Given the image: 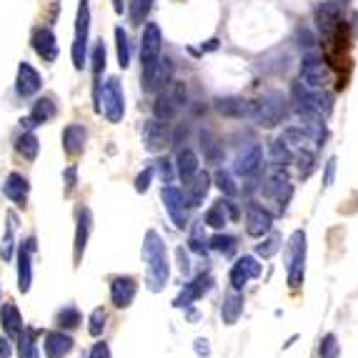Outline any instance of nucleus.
I'll use <instances>...</instances> for the list:
<instances>
[{"label": "nucleus", "instance_id": "42", "mask_svg": "<svg viewBox=\"0 0 358 358\" xmlns=\"http://www.w3.org/2000/svg\"><path fill=\"white\" fill-rule=\"evenodd\" d=\"M203 228H206L203 220L196 223L193 231H191V238H188V248H191L193 253H198V255H203L208 251V241H206V235H203Z\"/></svg>", "mask_w": 358, "mask_h": 358}, {"label": "nucleus", "instance_id": "17", "mask_svg": "<svg viewBox=\"0 0 358 358\" xmlns=\"http://www.w3.org/2000/svg\"><path fill=\"white\" fill-rule=\"evenodd\" d=\"M271 228H273V215L268 208L251 203L246 211V233L253 238H263L266 233H271Z\"/></svg>", "mask_w": 358, "mask_h": 358}, {"label": "nucleus", "instance_id": "48", "mask_svg": "<svg viewBox=\"0 0 358 358\" xmlns=\"http://www.w3.org/2000/svg\"><path fill=\"white\" fill-rule=\"evenodd\" d=\"M13 228H15V215H10V226H8V233L0 243V255L3 261H10L13 258Z\"/></svg>", "mask_w": 358, "mask_h": 358}, {"label": "nucleus", "instance_id": "25", "mask_svg": "<svg viewBox=\"0 0 358 358\" xmlns=\"http://www.w3.org/2000/svg\"><path fill=\"white\" fill-rule=\"evenodd\" d=\"M211 183H213V178L208 176L206 171H198L196 173V178L188 183V193H186V200H188V206L191 208H198L203 206V200H206L208 191H211Z\"/></svg>", "mask_w": 358, "mask_h": 358}, {"label": "nucleus", "instance_id": "56", "mask_svg": "<svg viewBox=\"0 0 358 358\" xmlns=\"http://www.w3.org/2000/svg\"><path fill=\"white\" fill-rule=\"evenodd\" d=\"M65 180H68V191L76 186V168H68V171H65Z\"/></svg>", "mask_w": 358, "mask_h": 358}, {"label": "nucleus", "instance_id": "50", "mask_svg": "<svg viewBox=\"0 0 358 358\" xmlns=\"http://www.w3.org/2000/svg\"><path fill=\"white\" fill-rule=\"evenodd\" d=\"M153 173H156V168H153V165H148L143 173H138V176H136V191L138 193H145L148 188H151Z\"/></svg>", "mask_w": 358, "mask_h": 358}, {"label": "nucleus", "instance_id": "16", "mask_svg": "<svg viewBox=\"0 0 358 358\" xmlns=\"http://www.w3.org/2000/svg\"><path fill=\"white\" fill-rule=\"evenodd\" d=\"M35 248L38 246H35L33 235L25 238L18 248V291L21 293H28L30 286H33V263H30V258H33Z\"/></svg>", "mask_w": 358, "mask_h": 358}, {"label": "nucleus", "instance_id": "6", "mask_svg": "<svg viewBox=\"0 0 358 358\" xmlns=\"http://www.w3.org/2000/svg\"><path fill=\"white\" fill-rule=\"evenodd\" d=\"M160 48H163V35H160V28L156 23H148L143 28V38H140V65H143V85L151 78L156 63L160 61Z\"/></svg>", "mask_w": 358, "mask_h": 358}, {"label": "nucleus", "instance_id": "43", "mask_svg": "<svg viewBox=\"0 0 358 358\" xmlns=\"http://www.w3.org/2000/svg\"><path fill=\"white\" fill-rule=\"evenodd\" d=\"M213 183L220 188V193H223L226 198H233L235 193H238V186L233 183V176H231L228 171H223V168H218V171H215Z\"/></svg>", "mask_w": 358, "mask_h": 358}, {"label": "nucleus", "instance_id": "35", "mask_svg": "<svg viewBox=\"0 0 358 358\" xmlns=\"http://www.w3.org/2000/svg\"><path fill=\"white\" fill-rule=\"evenodd\" d=\"M105 58H108V53H105L103 41H98L96 45H93V55H90V63H93V78H96V101H101V83H98V78H101V73L105 70Z\"/></svg>", "mask_w": 358, "mask_h": 358}, {"label": "nucleus", "instance_id": "44", "mask_svg": "<svg viewBox=\"0 0 358 358\" xmlns=\"http://www.w3.org/2000/svg\"><path fill=\"white\" fill-rule=\"evenodd\" d=\"M105 321H108V313H105V308H93L88 316V333L93 338L103 336L105 330Z\"/></svg>", "mask_w": 358, "mask_h": 358}, {"label": "nucleus", "instance_id": "12", "mask_svg": "<svg viewBox=\"0 0 358 358\" xmlns=\"http://www.w3.org/2000/svg\"><path fill=\"white\" fill-rule=\"evenodd\" d=\"M211 288H213V275L211 273H198L193 281L183 283V291L176 296L173 306H176V308H188V306H193L196 301H200V298L206 296Z\"/></svg>", "mask_w": 358, "mask_h": 358}, {"label": "nucleus", "instance_id": "2", "mask_svg": "<svg viewBox=\"0 0 358 358\" xmlns=\"http://www.w3.org/2000/svg\"><path fill=\"white\" fill-rule=\"evenodd\" d=\"M291 108L306 120H324L333 108V96L326 90L308 88L303 83H296L291 90Z\"/></svg>", "mask_w": 358, "mask_h": 358}, {"label": "nucleus", "instance_id": "52", "mask_svg": "<svg viewBox=\"0 0 358 358\" xmlns=\"http://www.w3.org/2000/svg\"><path fill=\"white\" fill-rule=\"evenodd\" d=\"M333 180H336V158H328L326 160V171H324V188L333 186Z\"/></svg>", "mask_w": 358, "mask_h": 358}, {"label": "nucleus", "instance_id": "20", "mask_svg": "<svg viewBox=\"0 0 358 358\" xmlns=\"http://www.w3.org/2000/svg\"><path fill=\"white\" fill-rule=\"evenodd\" d=\"M90 233H93V213H90V208H81L78 211L76 238H73V258H76V263H81L83 253H85Z\"/></svg>", "mask_w": 358, "mask_h": 358}, {"label": "nucleus", "instance_id": "38", "mask_svg": "<svg viewBox=\"0 0 358 358\" xmlns=\"http://www.w3.org/2000/svg\"><path fill=\"white\" fill-rule=\"evenodd\" d=\"M281 241H283L281 233H273V231H271V233L263 235V241L255 246V255H258V258H273V255L278 253V248H281Z\"/></svg>", "mask_w": 358, "mask_h": 358}, {"label": "nucleus", "instance_id": "28", "mask_svg": "<svg viewBox=\"0 0 358 358\" xmlns=\"http://www.w3.org/2000/svg\"><path fill=\"white\" fill-rule=\"evenodd\" d=\"M53 118H55L53 98H41V101H35L33 110H30V116L23 118L21 125H25V128H35V125L48 123V120H53Z\"/></svg>", "mask_w": 358, "mask_h": 358}, {"label": "nucleus", "instance_id": "27", "mask_svg": "<svg viewBox=\"0 0 358 358\" xmlns=\"http://www.w3.org/2000/svg\"><path fill=\"white\" fill-rule=\"evenodd\" d=\"M28 191H30V183H28V178L21 176V173H10L6 178V183H3V193L13 200L15 206H21V208L25 206Z\"/></svg>", "mask_w": 358, "mask_h": 358}, {"label": "nucleus", "instance_id": "29", "mask_svg": "<svg viewBox=\"0 0 358 358\" xmlns=\"http://www.w3.org/2000/svg\"><path fill=\"white\" fill-rule=\"evenodd\" d=\"M171 81H173V61L171 58H160V61L156 63V68H153L148 83L143 85V90H148V93H153V90H163Z\"/></svg>", "mask_w": 358, "mask_h": 358}, {"label": "nucleus", "instance_id": "21", "mask_svg": "<svg viewBox=\"0 0 358 358\" xmlns=\"http://www.w3.org/2000/svg\"><path fill=\"white\" fill-rule=\"evenodd\" d=\"M33 50L45 63H53L58 58V41L50 28H35L33 30Z\"/></svg>", "mask_w": 358, "mask_h": 358}, {"label": "nucleus", "instance_id": "31", "mask_svg": "<svg viewBox=\"0 0 358 358\" xmlns=\"http://www.w3.org/2000/svg\"><path fill=\"white\" fill-rule=\"evenodd\" d=\"M215 110L226 118H248L251 103L243 101V98L228 96V98H218V101H215Z\"/></svg>", "mask_w": 358, "mask_h": 358}, {"label": "nucleus", "instance_id": "9", "mask_svg": "<svg viewBox=\"0 0 358 358\" xmlns=\"http://www.w3.org/2000/svg\"><path fill=\"white\" fill-rule=\"evenodd\" d=\"M98 103H103V113L108 118L110 123H120L125 116V96H123V85L118 78H108L101 90V101Z\"/></svg>", "mask_w": 358, "mask_h": 358}, {"label": "nucleus", "instance_id": "15", "mask_svg": "<svg viewBox=\"0 0 358 358\" xmlns=\"http://www.w3.org/2000/svg\"><path fill=\"white\" fill-rule=\"evenodd\" d=\"M261 275V263H258V255H241L238 261L233 263V268H231V288L233 291H243L246 288V283L251 278H258Z\"/></svg>", "mask_w": 358, "mask_h": 358}, {"label": "nucleus", "instance_id": "57", "mask_svg": "<svg viewBox=\"0 0 358 358\" xmlns=\"http://www.w3.org/2000/svg\"><path fill=\"white\" fill-rule=\"evenodd\" d=\"M215 48H218V41L213 38V41H208V43H206V48H203V50H215Z\"/></svg>", "mask_w": 358, "mask_h": 358}, {"label": "nucleus", "instance_id": "13", "mask_svg": "<svg viewBox=\"0 0 358 358\" xmlns=\"http://www.w3.org/2000/svg\"><path fill=\"white\" fill-rule=\"evenodd\" d=\"M160 198H163V206L171 215L173 226L176 228H186L188 226V200L183 196V191L176 186H165L163 193H160Z\"/></svg>", "mask_w": 358, "mask_h": 358}, {"label": "nucleus", "instance_id": "41", "mask_svg": "<svg viewBox=\"0 0 358 358\" xmlns=\"http://www.w3.org/2000/svg\"><path fill=\"white\" fill-rule=\"evenodd\" d=\"M58 326H61V330L65 328V330H73V328H78L81 326V313H78V308L76 306H65L63 310H58Z\"/></svg>", "mask_w": 358, "mask_h": 358}, {"label": "nucleus", "instance_id": "14", "mask_svg": "<svg viewBox=\"0 0 358 358\" xmlns=\"http://www.w3.org/2000/svg\"><path fill=\"white\" fill-rule=\"evenodd\" d=\"M171 143V128L168 123L158 120V118H151L145 120L143 125V148L148 153H163Z\"/></svg>", "mask_w": 358, "mask_h": 358}, {"label": "nucleus", "instance_id": "47", "mask_svg": "<svg viewBox=\"0 0 358 358\" xmlns=\"http://www.w3.org/2000/svg\"><path fill=\"white\" fill-rule=\"evenodd\" d=\"M151 8H153V0H133L131 3V21L136 23V25H140V23L148 18Z\"/></svg>", "mask_w": 358, "mask_h": 358}, {"label": "nucleus", "instance_id": "51", "mask_svg": "<svg viewBox=\"0 0 358 358\" xmlns=\"http://www.w3.org/2000/svg\"><path fill=\"white\" fill-rule=\"evenodd\" d=\"M176 261H178L180 273H183V275L191 273V261H188V253H186V248H183V246L176 248Z\"/></svg>", "mask_w": 358, "mask_h": 358}, {"label": "nucleus", "instance_id": "37", "mask_svg": "<svg viewBox=\"0 0 358 358\" xmlns=\"http://www.w3.org/2000/svg\"><path fill=\"white\" fill-rule=\"evenodd\" d=\"M18 358H41L35 346V330L23 328V333L18 336Z\"/></svg>", "mask_w": 358, "mask_h": 358}, {"label": "nucleus", "instance_id": "5", "mask_svg": "<svg viewBox=\"0 0 358 358\" xmlns=\"http://www.w3.org/2000/svg\"><path fill=\"white\" fill-rule=\"evenodd\" d=\"M183 103H186V85L178 81H171L158 93L156 103H153V118L168 123V120H173V118L178 116V110Z\"/></svg>", "mask_w": 358, "mask_h": 358}, {"label": "nucleus", "instance_id": "33", "mask_svg": "<svg viewBox=\"0 0 358 358\" xmlns=\"http://www.w3.org/2000/svg\"><path fill=\"white\" fill-rule=\"evenodd\" d=\"M15 151L21 153L25 160H35L38 158V151H41V143H38V136L35 133H23L18 140H15Z\"/></svg>", "mask_w": 358, "mask_h": 358}, {"label": "nucleus", "instance_id": "58", "mask_svg": "<svg viewBox=\"0 0 358 358\" xmlns=\"http://www.w3.org/2000/svg\"><path fill=\"white\" fill-rule=\"evenodd\" d=\"M116 13H123V6H120V0H116Z\"/></svg>", "mask_w": 358, "mask_h": 358}, {"label": "nucleus", "instance_id": "8", "mask_svg": "<svg viewBox=\"0 0 358 358\" xmlns=\"http://www.w3.org/2000/svg\"><path fill=\"white\" fill-rule=\"evenodd\" d=\"M301 83L308 85V88H318V90H326L330 83H333V73H330V68L326 65V61L318 53L303 55Z\"/></svg>", "mask_w": 358, "mask_h": 358}, {"label": "nucleus", "instance_id": "53", "mask_svg": "<svg viewBox=\"0 0 358 358\" xmlns=\"http://www.w3.org/2000/svg\"><path fill=\"white\" fill-rule=\"evenodd\" d=\"M88 358H113V356H110V346L105 344V341H101V344H96L93 348H90V356Z\"/></svg>", "mask_w": 358, "mask_h": 358}, {"label": "nucleus", "instance_id": "39", "mask_svg": "<svg viewBox=\"0 0 358 358\" xmlns=\"http://www.w3.org/2000/svg\"><path fill=\"white\" fill-rule=\"evenodd\" d=\"M116 50H118V65L128 68L131 65V43H128V33L123 28H116Z\"/></svg>", "mask_w": 358, "mask_h": 358}, {"label": "nucleus", "instance_id": "40", "mask_svg": "<svg viewBox=\"0 0 358 358\" xmlns=\"http://www.w3.org/2000/svg\"><path fill=\"white\" fill-rule=\"evenodd\" d=\"M208 248H213V251H218V253L223 255H233L235 253V248H238V243H235L233 235H228V233H215L211 241H208Z\"/></svg>", "mask_w": 358, "mask_h": 358}, {"label": "nucleus", "instance_id": "55", "mask_svg": "<svg viewBox=\"0 0 358 358\" xmlns=\"http://www.w3.org/2000/svg\"><path fill=\"white\" fill-rule=\"evenodd\" d=\"M0 358H10V341L0 338Z\"/></svg>", "mask_w": 358, "mask_h": 358}, {"label": "nucleus", "instance_id": "34", "mask_svg": "<svg viewBox=\"0 0 358 358\" xmlns=\"http://www.w3.org/2000/svg\"><path fill=\"white\" fill-rule=\"evenodd\" d=\"M268 151H271V163H273V168H286V165L293 160V156H296L288 145L283 143V138H275Z\"/></svg>", "mask_w": 358, "mask_h": 358}, {"label": "nucleus", "instance_id": "54", "mask_svg": "<svg viewBox=\"0 0 358 358\" xmlns=\"http://www.w3.org/2000/svg\"><path fill=\"white\" fill-rule=\"evenodd\" d=\"M193 348H196V353H198V356H211V346H208V338H196V346H193Z\"/></svg>", "mask_w": 358, "mask_h": 358}, {"label": "nucleus", "instance_id": "45", "mask_svg": "<svg viewBox=\"0 0 358 358\" xmlns=\"http://www.w3.org/2000/svg\"><path fill=\"white\" fill-rule=\"evenodd\" d=\"M293 158L298 163V176L308 178L310 173H313V168H316V151H298Z\"/></svg>", "mask_w": 358, "mask_h": 358}, {"label": "nucleus", "instance_id": "11", "mask_svg": "<svg viewBox=\"0 0 358 358\" xmlns=\"http://www.w3.org/2000/svg\"><path fill=\"white\" fill-rule=\"evenodd\" d=\"M261 193L266 196V198L275 200L281 211H286L291 196H293V186L288 183V176H286V171H283V168H273V171L266 176V183L261 186Z\"/></svg>", "mask_w": 358, "mask_h": 358}, {"label": "nucleus", "instance_id": "36", "mask_svg": "<svg viewBox=\"0 0 358 358\" xmlns=\"http://www.w3.org/2000/svg\"><path fill=\"white\" fill-rule=\"evenodd\" d=\"M203 223H206L208 228H215V231H220V228L228 223V213H226V206H223V198L215 200L213 206L208 208L206 215H203Z\"/></svg>", "mask_w": 358, "mask_h": 358}, {"label": "nucleus", "instance_id": "26", "mask_svg": "<svg viewBox=\"0 0 358 358\" xmlns=\"http://www.w3.org/2000/svg\"><path fill=\"white\" fill-rule=\"evenodd\" d=\"M243 293L241 291H228L226 298H223V306H220V321L226 326H235L238 318L243 316Z\"/></svg>", "mask_w": 358, "mask_h": 358}, {"label": "nucleus", "instance_id": "3", "mask_svg": "<svg viewBox=\"0 0 358 358\" xmlns=\"http://www.w3.org/2000/svg\"><path fill=\"white\" fill-rule=\"evenodd\" d=\"M291 113V101L283 93L273 90V93H266L258 101L251 103V113L248 118L253 120L258 128H275L281 125Z\"/></svg>", "mask_w": 358, "mask_h": 358}, {"label": "nucleus", "instance_id": "46", "mask_svg": "<svg viewBox=\"0 0 358 358\" xmlns=\"http://www.w3.org/2000/svg\"><path fill=\"white\" fill-rule=\"evenodd\" d=\"M318 356H321V358H338V356H341V344H338V338L333 336V333H326V336L321 338Z\"/></svg>", "mask_w": 358, "mask_h": 358}, {"label": "nucleus", "instance_id": "59", "mask_svg": "<svg viewBox=\"0 0 358 358\" xmlns=\"http://www.w3.org/2000/svg\"><path fill=\"white\" fill-rule=\"evenodd\" d=\"M341 3H346V0H341Z\"/></svg>", "mask_w": 358, "mask_h": 358}, {"label": "nucleus", "instance_id": "30", "mask_svg": "<svg viewBox=\"0 0 358 358\" xmlns=\"http://www.w3.org/2000/svg\"><path fill=\"white\" fill-rule=\"evenodd\" d=\"M85 140H88V133L85 128L78 123H70L65 131H63V151L68 156H81L83 148H85Z\"/></svg>", "mask_w": 358, "mask_h": 358}, {"label": "nucleus", "instance_id": "10", "mask_svg": "<svg viewBox=\"0 0 358 358\" xmlns=\"http://www.w3.org/2000/svg\"><path fill=\"white\" fill-rule=\"evenodd\" d=\"M263 168V148L261 143H255V140H248L238 148L235 153V160H233V171L235 176H241V178H251L255 173Z\"/></svg>", "mask_w": 358, "mask_h": 358}, {"label": "nucleus", "instance_id": "4", "mask_svg": "<svg viewBox=\"0 0 358 358\" xmlns=\"http://www.w3.org/2000/svg\"><path fill=\"white\" fill-rule=\"evenodd\" d=\"M306 251H308V238L306 231H293L286 243V281L293 291L301 288L306 278Z\"/></svg>", "mask_w": 358, "mask_h": 358}, {"label": "nucleus", "instance_id": "49", "mask_svg": "<svg viewBox=\"0 0 358 358\" xmlns=\"http://www.w3.org/2000/svg\"><path fill=\"white\" fill-rule=\"evenodd\" d=\"M156 171H158V176L163 178L165 186H171L173 183V160L171 158H160L158 163H156Z\"/></svg>", "mask_w": 358, "mask_h": 358}, {"label": "nucleus", "instance_id": "7", "mask_svg": "<svg viewBox=\"0 0 358 358\" xmlns=\"http://www.w3.org/2000/svg\"><path fill=\"white\" fill-rule=\"evenodd\" d=\"M88 30H90V6L88 0L78 3V15H76V41L70 48V58L76 70H83L85 58H88Z\"/></svg>", "mask_w": 358, "mask_h": 358}, {"label": "nucleus", "instance_id": "23", "mask_svg": "<svg viewBox=\"0 0 358 358\" xmlns=\"http://www.w3.org/2000/svg\"><path fill=\"white\" fill-rule=\"evenodd\" d=\"M198 156H196V151H191V148H180L178 156H176V173H178L180 183H191L193 178H196V173L200 171L198 168Z\"/></svg>", "mask_w": 358, "mask_h": 358}, {"label": "nucleus", "instance_id": "1", "mask_svg": "<svg viewBox=\"0 0 358 358\" xmlns=\"http://www.w3.org/2000/svg\"><path fill=\"white\" fill-rule=\"evenodd\" d=\"M143 263H145V283L153 293L165 288L171 278V263H168V251L165 243L156 231H148L143 238Z\"/></svg>", "mask_w": 358, "mask_h": 358}, {"label": "nucleus", "instance_id": "18", "mask_svg": "<svg viewBox=\"0 0 358 358\" xmlns=\"http://www.w3.org/2000/svg\"><path fill=\"white\" fill-rule=\"evenodd\" d=\"M138 293V283L133 275H116L110 281V301L116 308H128L133 301H136Z\"/></svg>", "mask_w": 358, "mask_h": 358}, {"label": "nucleus", "instance_id": "19", "mask_svg": "<svg viewBox=\"0 0 358 358\" xmlns=\"http://www.w3.org/2000/svg\"><path fill=\"white\" fill-rule=\"evenodd\" d=\"M43 81H41V73L30 65V63L23 61L21 65H18V78H15V93L21 98H30L35 96L38 90H41Z\"/></svg>", "mask_w": 358, "mask_h": 358}, {"label": "nucleus", "instance_id": "32", "mask_svg": "<svg viewBox=\"0 0 358 358\" xmlns=\"http://www.w3.org/2000/svg\"><path fill=\"white\" fill-rule=\"evenodd\" d=\"M0 324H3V330H6L10 338H18L23 333V316L15 303H6L3 310H0Z\"/></svg>", "mask_w": 358, "mask_h": 358}, {"label": "nucleus", "instance_id": "22", "mask_svg": "<svg viewBox=\"0 0 358 358\" xmlns=\"http://www.w3.org/2000/svg\"><path fill=\"white\" fill-rule=\"evenodd\" d=\"M43 348H45V358H65L73 351V338L63 330H48L43 336Z\"/></svg>", "mask_w": 358, "mask_h": 358}, {"label": "nucleus", "instance_id": "24", "mask_svg": "<svg viewBox=\"0 0 358 358\" xmlns=\"http://www.w3.org/2000/svg\"><path fill=\"white\" fill-rule=\"evenodd\" d=\"M316 23L324 38H330V35L336 33V28L341 25V10H338L336 3H324V6L318 8Z\"/></svg>", "mask_w": 358, "mask_h": 358}]
</instances>
